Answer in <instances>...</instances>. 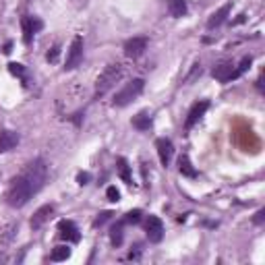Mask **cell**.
Masks as SVG:
<instances>
[{
	"mask_svg": "<svg viewBox=\"0 0 265 265\" xmlns=\"http://www.w3.org/2000/svg\"><path fill=\"white\" fill-rule=\"evenodd\" d=\"M48 179V166L42 160H35L25 166V170L15 176L11 181V187L7 191V203L11 207H23L33 199V195H38L42 187L46 185Z\"/></svg>",
	"mask_w": 265,
	"mask_h": 265,
	"instance_id": "cell-1",
	"label": "cell"
},
{
	"mask_svg": "<svg viewBox=\"0 0 265 265\" xmlns=\"http://www.w3.org/2000/svg\"><path fill=\"white\" fill-rule=\"evenodd\" d=\"M122 77H125V64H122V62L108 64L102 70V75L98 77V81H96V94L98 96H106Z\"/></svg>",
	"mask_w": 265,
	"mask_h": 265,
	"instance_id": "cell-2",
	"label": "cell"
},
{
	"mask_svg": "<svg viewBox=\"0 0 265 265\" xmlns=\"http://www.w3.org/2000/svg\"><path fill=\"white\" fill-rule=\"evenodd\" d=\"M143 90H145V81L143 79H133V81H129L122 90L114 96V106H118V108H122V106H129L133 100H137L141 94H143Z\"/></svg>",
	"mask_w": 265,
	"mask_h": 265,
	"instance_id": "cell-3",
	"label": "cell"
},
{
	"mask_svg": "<svg viewBox=\"0 0 265 265\" xmlns=\"http://www.w3.org/2000/svg\"><path fill=\"white\" fill-rule=\"evenodd\" d=\"M83 60V40L77 38L73 40V44H70V48H68V54H66V62H64V68L66 70H73V68H77L79 66V62Z\"/></svg>",
	"mask_w": 265,
	"mask_h": 265,
	"instance_id": "cell-4",
	"label": "cell"
},
{
	"mask_svg": "<svg viewBox=\"0 0 265 265\" xmlns=\"http://www.w3.org/2000/svg\"><path fill=\"white\" fill-rule=\"evenodd\" d=\"M21 27H23V42L25 44H31L33 35L44 27V23L38 19V17H29L27 15V17H23V19H21Z\"/></svg>",
	"mask_w": 265,
	"mask_h": 265,
	"instance_id": "cell-5",
	"label": "cell"
},
{
	"mask_svg": "<svg viewBox=\"0 0 265 265\" xmlns=\"http://www.w3.org/2000/svg\"><path fill=\"white\" fill-rule=\"evenodd\" d=\"M145 232L151 242H160L164 238V224L157 216H149L145 222Z\"/></svg>",
	"mask_w": 265,
	"mask_h": 265,
	"instance_id": "cell-6",
	"label": "cell"
},
{
	"mask_svg": "<svg viewBox=\"0 0 265 265\" xmlns=\"http://www.w3.org/2000/svg\"><path fill=\"white\" fill-rule=\"evenodd\" d=\"M155 149H157V155H160V162L164 168L170 166L172 162V155H174V145H172V141L162 137V139H157L155 141Z\"/></svg>",
	"mask_w": 265,
	"mask_h": 265,
	"instance_id": "cell-7",
	"label": "cell"
},
{
	"mask_svg": "<svg viewBox=\"0 0 265 265\" xmlns=\"http://www.w3.org/2000/svg\"><path fill=\"white\" fill-rule=\"evenodd\" d=\"M58 234H60V238H64L66 242H79V240H81L79 228L75 226V222H70V220H60V222H58Z\"/></svg>",
	"mask_w": 265,
	"mask_h": 265,
	"instance_id": "cell-8",
	"label": "cell"
},
{
	"mask_svg": "<svg viewBox=\"0 0 265 265\" xmlns=\"http://www.w3.org/2000/svg\"><path fill=\"white\" fill-rule=\"evenodd\" d=\"M147 50V38H131L125 44V54L129 58H137Z\"/></svg>",
	"mask_w": 265,
	"mask_h": 265,
	"instance_id": "cell-9",
	"label": "cell"
},
{
	"mask_svg": "<svg viewBox=\"0 0 265 265\" xmlns=\"http://www.w3.org/2000/svg\"><path fill=\"white\" fill-rule=\"evenodd\" d=\"M207 108H209V102H205V100H203V102H197L195 106H193V108L189 110L187 120H185V129H187V131H191L193 127H195V122H197V120H199V118L207 112Z\"/></svg>",
	"mask_w": 265,
	"mask_h": 265,
	"instance_id": "cell-10",
	"label": "cell"
},
{
	"mask_svg": "<svg viewBox=\"0 0 265 265\" xmlns=\"http://www.w3.org/2000/svg\"><path fill=\"white\" fill-rule=\"evenodd\" d=\"M230 11H232V3H226L224 7H220L214 15L209 17V21H207V29H216V27H220V25L228 19V15H230Z\"/></svg>",
	"mask_w": 265,
	"mask_h": 265,
	"instance_id": "cell-11",
	"label": "cell"
},
{
	"mask_svg": "<svg viewBox=\"0 0 265 265\" xmlns=\"http://www.w3.org/2000/svg\"><path fill=\"white\" fill-rule=\"evenodd\" d=\"M52 214H54V207H52V205L40 207V209L33 214V218H31V228H33V230H40V228L50 220Z\"/></svg>",
	"mask_w": 265,
	"mask_h": 265,
	"instance_id": "cell-12",
	"label": "cell"
},
{
	"mask_svg": "<svg viewBox=\"0 0 265 265\" xmlns=\"http://www.w3.org/2000/svg\"><path fill=\"white\" fill-rule=\"evenodd\" d=\"M232 70H234V64L232 62H222V64H218L214 70H211V75H214L220 83H230Z\"/></svg>",
	"mask_w": 265,
	"mask_h": 265,
	"instance_id": "cell-13",
	"label": "cell"
},
{
	"mask_svg": "<svg viewBox=\"0 0 265 265\" xmlns=\"http://www.w3.org/2000/svg\"><path fill=\"white\" fill-rule=\"evenodd\" d=\"M19 143V135L13 133V131H3L0 133V153L5 151H11L13 147H17Z\"/></svg>",
	"mask_w": 265,
	"mask_h": 265,
	"instance_id": "cell-14",
	"label": "cell"
},
{
	"mask_svg": "<svg viewBox=\"0 0 265 265\" xmlns=\"http://www.w3.org/2000/svg\"><path fill=\"white\" fill-rule=\"evenodd\" d=\"M116 168H118V176L122 179V183L131 185L133 183V174H131V166H129V162L125 160V157H118V160H116Z\"/></svg>",
	"mask_w": 265,
	"mask_h": 265,
	"instance_id": "cell-15",
	"label": "cell"
},
{
	"mask_svg": "<svg viewBox=\"0 0 265 265\" xmlns=\"http://www.w3.org/2000/svg\"><path fill=\"white\" fill-rule=\"evenodd\" d=\"M168 11L172 17H176V19H181V17L187 15V0H168Z\"/></svg>",
	"mask_w": 265,
	"mask_h": 265,
	"instance_id": "cell-16",
	"label": "cell"
},
{
	"mask_svg": "<svg viewBox=\"0 0 265 265\" xmlns=\"http://www.w3.org/2000/svg\"><path fill=\"white\" fill-rule=\"evenodd\" d=\"M179 170H181L183 176H189V179H195V176H197V170L193 168V164H191V160H189L187 153L181 155V160H179Z\"/></svg>",
	"mask_w": 265,
	"mask_h": 265,
	"instance_id": "cell-17",
	"label": "cell"
},
{
	"mask_svg": "<svg viewBox=\"0 0 265 265\" xmlns=\"http://www.w3.org/2000/svg\"><path fill=\"white\" fill-rule=\"evenodd\" d=\"M251 62H253V58L251 56H244L236 66H234V70H232V77H230V81H236L238 77H242L246 70H249V66H251Z\"/></svg>",
	"mask_w": 265,
	"mask_h": 265,
	"instance_id": "cell-18",
	"label": "cell"
},
{
	"mask_svg": "<svg viewBox=\"0 0 265 265\" xmlns=\"http://www.w3.org/2000/svg\"><path fill=\"white\" fill-rule=\"evenodd\" d=\"M9 70H11V75L19 77V79L23 81V85H25V87L29 85V77H27V70H25V66H23V64H19V62H11V64H9Z\"/></svg>",
	"mask_w": 265,
	"mask_h": 265,
	"instance_id": "cell-19",
	"label": "cell"
},
{
	"mask_svg": "<svg viewBox=\"0 0 265 265\" xmlns=\"http://www.w3.org/2000/svg\"><path fill=\"white\" fill-rule=\"evenodd\" d=\"M68 257H70V249H68V244L54 246V251L50 253V259H52V261H66Z\"/></svg>",
	"mask_w": 265,
	"mask_h": 265,
	"instance_id": "cell-20",
	"label": "cell"
},
{
	"mask_svg": "<svg viewBox=\"0 0 265 265\" xmlns=\"http://www.w3.org/2000/svg\"><path fill=\"white\" fill-rule=\"evenodd\" d=\"M133 127L139 129V131H147V129L151 127V118H149V114H145V112L137 114V116L133 118Z\"/></svg>",
	"mask_w": 265,
	"mask_h": 265,
	"instance_id": "cell-21",
	"label": "cell"
},
{
	"mask_svg": "<svg viewBox=\"0 0 265 265\" xmlns=\"http://www.w3.org/2000/svg\"><path fill=\"white\" fill-rule=\"evenodd\" d=\"M122 224H125V222H118L112 228V232H110V240H112L114 246H120L122 244Z\"/></svg>",
	"mask_w": 265,
	"mask_h": 265,
	"instance_id": "cell-22",
	"label": "cell"
},
{
	"mask_svg": "<svg viewBox=\"0 0 265 265\" xmlns=\"http://www.w3.org/2000/svg\"><path fill=\"white\" fill-rule=\"evenodd\" d=\"M141 218H143V214H141V209H133V211H129V214L125 216V224H139L141 222Z\"/></svg>",
	"mask_w": 265,
	"mask_h": 265,
	"instance_id": "cell-23",
	"label": "cell"
},
{
	"mask_svg": "<svg viewBox=\"0 0 265 265\" xmlns=\"http://www.w3.org/2000/svg\"><path fill=\"white\" fill-rule=\"evenodd\" d=\"M106 197H108L112 203H116V201H120V193H118L116 187H108V191H106Z\"/></svg>",
	"mask_w": 265,
	"mask_h": 265,
	"instance_id": "cell-24",
	"label": "cell"
},
{
	"mask_svg": "<svg viewBox=\"0 0 265 265\" xmlns=\"http://www.w3.org/2000/svg\"><path fill=\"white\" fill-rule=\"evenodd\" d=\"M58 56H60V46L56 44L54 48H52V50L48 52V60H50V62H56V60H58Z\"/></svg>",
	"mask_w": 265,
	"mask_h": 265,
	"instance_id": "cell-25",
	"label": "cell"
},
{
	"mask_svg": "<svg viewBox=\"0 0 265 265\" xmlns=\"http://www.w3.org/2000/svg\"><path fill=\"white\" fill-rule=\"evenodd\" d=\"M90 181H92V174H90V172H79V174H77V183H79V185H87Z\"/></svg>",
	"mask_w": 265,
	"mask_h": 265,
	"instance_id": "cell-26",
	"label": "cell"
},
{
	"mask_svg": "<svg viewBox=\"0 0 265 265\" xmlns=\"http://www.w3.org/2000/svg\"><path fill=\"white\" fill-rule=\"evenodd\" d=\"M110 218H112V214H110V211H104V214H100V216H98V220L94 222V226H102L104 222H108Z\"/></svg>",
	"mask_w": 265,
	"mask_h": 265,
	"instance_id": "cell-27",
	"label": "cell"
},
{
	"mask_svg": "<svg viewBox=\"0 0 265 265\" xmlns=\"http://www.w3.org/2000/svg\"><path fill=\"white\" fill-rule=\"evenodd\" d=\"M263 216H265V211L261 209L259 214H257V218H255V224H261V222H263Z\"/></svg>",
	"mask_w": 265,
	"mask_h": 265,
	"instance_id": "cell-28",
	"label": "cell"
},
{
	"mask_svg": "<svg viewBox=\"0 0 265 265\" xmlns=\"http://www.w3.org/2000/svg\"><path fill=\"white\" fill-rule=\"evenodd\" d=\"M11 48H13V44L9 42V44H5V50L3 52H5V54H11Z\"/></svg>",
	"mask_w": 265,
	"mask_h": 265,
	"instance_id": "cell-29",
	"label": "cell"
}]
</instances>
